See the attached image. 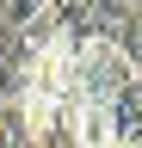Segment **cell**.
<instances>
[{"label":"cell","mask_w":142,"mask_h":148,"mask_svg":"<svg viewBox=\"0 0 142 148\" xmlns=\"http://www.w3.org/2000/svg\"><path fill=\"white\" fill-rule=\"evenodd\" d=\"M0 148H12V142H6V130H0Z\"/></svg>","instance_id":"4"},{"label":"cell","mask_w":142,"mask_h":148,"mask_svg":"<svg viewBox=\"0 0 142 148\" xmlns=\"http://www.w3.org/2000/svg\"><path fill=\"white\" fill-rule=\"evenodd\" d=\"M117 148H130V142H117Z\"/></svg>","instance_id":"5"},{"label":"cell","mask_w":142,"mask_h":148,"mask_svg":"<svg viewBox=\"0 0 142 148\" xmlns=\"http://www.w3.org/2000/svg\"><path fill=\"white\" fill-rule=\"evenodd\" d=\"M6 105H12V92H6V86H0V111H6Z\"/></svg>","instance_id":"3"},{"label":"cell","mask_w":142,"mask_h":148,"mask_svg":"<svg viewBox=\"0 0 142 148\" xmlns=\"http://www.w3.org/2000/svg\"><path fill=\"white\" fill-rule=\"evenodd\" d=\"M111 43L123 49V62H130L136 80H142V6H117V31H111Z\"/></svg>","instance_id":"2"},{"label":"cell","mask_w":142,"mask_h":148,"mask_svg":"<svg viewBox=\"0 0 142 148\" xmlns=\"http://www.w3.org/2000/svg\"><path fill=\"white\" fill-rule=\"evenodd\" d=\"M105 117H111V136H117V142L142 148V80H130V86H123L117 99L105 105Z\"/></svg>","instance_id":"1"}]
</instances>
